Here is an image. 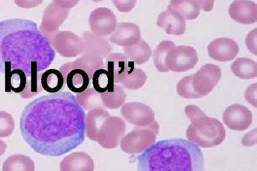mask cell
Wrapping results in <instances>:
<instances>
[{"mask_svg": "<svg viewBox=\"0 0 257 171\" xmlns=\"http://www.w3.org/2000/svg\"><path fill=\"white\" fill-rule=\"evenodd\" d=\"M85 117L71 92L50 93L26 106L20 119L22 136L35 152L61 156L85 141Z\"/></svg>", "mask_w": 257, "mask_h": 171, "instance_id": "1", "label": "cell"}, {"mask_svg": "<svg viewBox=\"0 0 257 171\" xmlns=\"http://www.w3.org/2000/svg\"><path fill=\"white\" fill-rule=\"evenodd\" d=\"M55 58V51L37 24L25 19L0 23V72L20 69L30 78L46 71Z\"/></svg>", "mask_w": 257, "mask_h": 171, "instance_id": "2", "label": "cell"}, {"mask_svg": "<svg viewBox=\"0 0 257 171\" xmlns=\"http://www.w3.org/2000/svg\"><path fill=\"white\" fill-rule=\"evenodd\" d=\"M139 170L200 171L204 169L203 154L191 141L165 139L153 144L138 157Z\"/></svg>", "mask_w": 257, "mask_h": 171, "instance_id": "3", "label": "cell"}, {"mask_svg": "<svg viewBox=\"0 0 257 171\" xmlns=\"http://www.w3.org/2000/svg\"><path fill=\"white\" fill-rule=\"evenodd\" d=\"M225 136L226 132L222 122L205 114L191 120L186 131L187 139L204 148L220 145L224 141Z\"/></svg>", "mask_w": 257, "mask_h": 171, "instance_id": "4", "label": "cell"}, {"mask_svg": "<svg viewBox=\"0 0 257 171\" xmlns=\"http://www.w3.org/2000/svg\"><path fill=\"white\" fill-rule=\"evenodd\" d=\"M159 130V124L156 121L148 126H136L122 136L119 144L121 150L129 154L144 152L155 143Z\"/></svg>", "mask_w": 257, "mask_h": 171, "instance_id": "5", "label": "cell"}, {"mask_svg": "<svg viewBox=\"0 0 257 171\" xmlns=\"http://www.w3.org/2000/svg\"><path fill=\"white\" fill-rule=\"evenodd\" d=\"M126 131V123L122 118L110 114L98 130L95 142L103 148L114 149L119 145Z\"/></svg>", "mask_w": 257, "mask_h": 171, "instance_id": "6", "label": "cell"}, {"mask_svg": "<svg viewBox=\"0 0 257 171\" xmlns=\"http://www.w3.org/2000/svg\"><path fill=\"white\" fill-rule=\"evenodd\" d=\"M48 39L55 51L64 57H78L83 54L85 49L83 38L71 31H59Z\"/></svg>", "mask_w": 257, "mask_h": 171, "instance_id": "7", "label": "cell"}, {"mask_svg": "<svg viewBox=\"0 0 257 171\" xmlns=\"http://www.w3.org/2000/svg\"><path fill=\"white\" fill-rule=\"evenodd\" d=\"M198 62L196 50L189 46L174 47L168 53L167 66L169 71L182 72L194 68Z\"/></svg>", "mask_w": 257, "mask_h": 171, "instance_id": "8", "label": "cell"}, {"mask_svg": "<svg viewBox=\"0 0 257 171\" xmlns=\"http://www.w3.org/2000/svg\"><path fill=\"white\" fill-rule=\"evenodd\" d=\"M222 76L219 67L214 64H206L193 74L194 90L201 96L208 95L217 85Z\"/></svg>", "mask_w": 257, "mask_h": 171, "instance_id": "9", "label": "cell"}, {"mask_svg": "<svg viewBox=\"0 0 257 171\" xmlns=\"http://www.w3.org/2000/svg\"><path fill=\"white\" fill-rule=\"evenodd\" d=\"M116 16L111 10L100 7L94 10L89 18V26L93 35L106 37L111 35L116 28Z\"/></svg>", "mask_w": 257, "mask_h": 171, "instance_id": "10", "label": "cell"}, {"mask_svg": "<svg viewBox=\"0 0 257 171\" xmlns=\"http://www.w3.org/2000/svg\"><path fill=\"white\" fill-rule=\"evenodd\" d=\"M120 112L129 124L135 126H148L155 121L152 108L143 103H126L122 106Z\"/></svg>", "mask_w": 257, "mask_h": 171, "instance_id": "11", "label": "cell"}, {"mask_svg": "<svg viewBox=\"0 0 257 171\" xmlns=\"http://www.w3.org/2000/svg\"><path fill=\"white\" fill-rule=\"evenodd\" d=\"M59 71L64 77L65 84L71 92L80 93L90 85L91 80L88 74L75 61L62 65Z\"/></svg>", "mask_w": 257, "mask_h": 171, "instance_id": "12", "label": "cell"}, {"mask_svg": "<svg viewBox=\"0 0 257 171\" xmlns=\"http://www.w3.org/2000/svg\"><path fill=\"white\" fill-rule=\"evenodd\" d=\"M223 120L230 129L242 131L251 126L253 115L248 108L237 103L225 109L223 114Z\"/></svg>", "mask_w": 257, "mask_h": 171, "instance_id": "13", "label": "cell"}, {"mask_svg": "<svg viewBox=\"0 0 257 171\" xmlns=\"http://www.w3.org/2000/svg\"><path fill=\"white\" fill-rule=\"evenodd\" d=\"M69 14V9H62L53 2L45 10L40 31L49 38L53 34L58 32L59 28L68 18Z\"/></svg>", "mask_w": 257, "mask_h": 171, "instance_id": "14", "label": "cell"}, {"mask_svg": "<svg viewBox=\"0 0 257 171\" xmlns=\"http://www.w3.org/2000/svg\"><path fill=\"white\" fill-rule=\"evenodd\" d=\"M209 56L219 62L232 61L239 54V47L235 41L227 38H217L208 45Z\"/></svg>", "mask_w": 257, "mask_h": 171, "instance_id": "15", "label": "cell"}, {"mask_svg": "<svg viewBox=\"0 0 257 171\" xmlns=\"http://www.w3.org/2000/svg\"><path fill=\"white\" fill-rule=\"evenodd\" d=\"M141 40V30L136 24L117 23L113 33L110 35L109 42L119 47H128Z\"/></svg>", "mask_w": 257, "mask_h": 171, "instance_id": "16", "label": "cell"}, {"mask_svg": "<svg viewBox=\"0 0 257 171\" xmlns=\"http://www.w3.org/2000/svg\"><path fill=\"white\" fill-rule=\"evenodd\" d=\"M157 26L169 35L181 36L186 30V19L179 12L170 8L160 14Z\"/></svg>", "mask_w": 257, "mask_h": 171, "instance_id": "17", "label": "cell"}, {"mask_svg": "<svg viewBox=\"0 0 257 171\" xmlns=\"http://www.w3.org/2000/svg\"><path fill=\"white\" fill-rule=\"evenodd\" d=\"M229 15L236 23L243 24L256 23V4L250 0H235L230 6Z\"/></svg>", "mask_w": 257, "mask_h": 171, "instance_id": "18", "label": "cell"}, {"mask_svg": "<svg viewBox=\"0 0 257 171\" xmlns=\"http://www.w3.org/2000/svg\"><path fill=\"white\" fill-rule=\"evenodd\" d=\"M134 62L128 61L124 54L110 53L105 58L104 69L109 72L114 84H120L123 80L130 67Z\"/></svg>", "mask_w": 257, "mask_h": 171, "instance_id": "19", "label": "cell"}, {"mask_svg": "<svg viewBox=\"0 0 257 171\" xmlns=\"http://www.w3.org/2000/svg\"><path fill=\"white\" fill-rule=\"evenodd\" d=\"M85 49L82 54H89L105 59L113 50V47L104 37L85 31L82 36Z\"/></svg>", "mask_w": 257, "mask_h": 171, "instance_id": "20", "label": "cell"}, {"mask_svg": "<svg viewBox=\"0 0 257 171\" xmlns=\"http://www.w3.org/2000/svg\"><path fill=\"white\" fill-rule=\"evenodd\" d=\"M62 171H93L94 161L92 156L85 152H73L65 156L59 165Z\"/></svg>", "mask_w": 257, "mask_h": 171, "instance_id": "21", "label": "cell"}, {"mask_svg": "<svg viewBox=\"0 0 257 171\" xmlns=\"http://www.w3.org/2000/svg\"><path fill=\"white\" fill-rule=\"evenodd\" d=\"M123 54L128 61L142 65L150 60L152 50L148 43L141 40L136 44L123 47Z\"/></svg>", "mask_w": 257, "mask_h": 171, "instance_id": "22", "label": "cell"}, {"mask_svg": "<svg viewBox=\"0 0 257 171\" xmlns=\"http://www.w3.org/2000/svg\"><path fill=\"white\" fill-rule=\"evenodd\" d=\"M41 82L43 90L49 93L60 92L66 85L61 71L56 69H49L42 72Z\"/></svg>", "mask_w": 257, "mask_h": 171, "instance_id": "23", "label": "cell"}, {"mask_svg": "<svg viewBox=\"0 0 257 171\" xmlns=\"http://www.w3.org/2000/svg\"><path fill=\"white\" fill-rule=\"evenodd\" d=\"M104 107L109 109H117L124 104L126 93L121 86L114 84L109 90L100 93Z\"/></svg>", "mask_w": 257, "mask_h": 171, "instance_id": "24", "label": "cell"}, {"mask_svg": "<svg viewBox=\"0 0 257 171\" xmlns=\"http://www.w3.org/2000/svg\"><path fill=\"white\" fill-rule=\"evenodd\" d=\"M232 73L237 78L243 79L256 78L257 64L248 58H239L231 65Z\"/></svg>", "mask_w": 257, "mask_h": 171, "instance_id": "25", "label": "cell"}, {"mask_svg": "<svg viewBox=\"0 0 257 171\" xmlns=\"http://www.w3.org/2000/svg\"><path fill=\"white\" fill-rule=\"evenodd\" d=\"M168 8L179 12L186 20H194L200 14V9L195 0H171Z\"/></svg>", "mask_w": 257, "mask_h": 171, "instance_id": "26", "label": "cell"}, {"mask_svg": "<svg viewBox=\"0 0 257 171\" xmlns=\"http://www.w3.org/2000/svg\"><path fill=\"white\" fill-rule=\"evenodd\" d=\"M77 102L84 110H91L95 108H105L100 96V93L93 88H88L80 93H77Z\"/></svg>", "mask_w": 257, "mask_h": 171, "instance_id": "27", "label": "cell"}, {"mask_svg": "<svg viewBox=\"0 0 257 171\" xmlns=\"http://www.w3.org/2000/svg\"><path fill=\"white\" fill-rule=\"evenodd\" d=\"M4 171H34L35 164L30 156L22 154L10 156L2 167Z\"/></svg>", "mask_w": 257, "mask_h": 171, "instance_id": "28", "label": "cell"}, {"mask_svg": "<svg viewBox=\"0 0 257 171\" xmlns=\"http://www.w3.org/2000/svg\"><path fill=\"white\" fill-rule=\"evenodd\" d=\"M6 75V91L20 94L25 90L29 80L28 77L20 69L13 70Z\"/></svg>", "mask_w": 257, "mask_h": 171, "instance_id": "29", "label": "cell"}, {"mask_svg": "<svg viewBox=\"0 0 257 171\" xmlns=\"http://www.w3.org/2000/svg\"><path fill=\"white\" fill-rule=\"evenodd\" d=\"M147 81V76L143 70L136 68L135 64H132L128 72L122 81V88L127 90H137L141 88Z\"/></svg>", "mask_w": 257, "mask_h": 171, "instance_id": "30", "label": "cell"}, {"mask_svg": "<svg viewBox=\"0 0 257 171\" xmlns=\"http://www.w3.org/2000/svg\"><path fill=\"white\" fill-rule=\"evenodd\" d=\"M175 47V43L171 41H163L156 47L154 52V62L158 71L160 72H169L167 66L168 53Z\"/></svg>", "mask_w": 257, "mask_h": 171, "instance_id": "31", "label": "cell"}, {"mask_svg": "<svg viewBox=\"0 0 257 171\" xmlns=\"http://www.w3.org/2000/svg\"><path fill=\"white\" fill-rule=\"evenodd\" d=\"M76 63L86 72L90 80H92L93 74L100 69H104V59L89 54H82V56L74 60Z\"/></svg>", "mask_w": 257, "mask_h": 171, "instance_id": "32", "label": "cell"}, {"mask_svg": "<svg viewBox=\"0 0 257 171\" xmlns=\"http://www.w3.org/2000/svg\"><path fill=\"white\" fill-rule=\"evenodd\" d=\"M93 88L98 93L105 92L114 85V79L105 69H100L94 72L92 80Z\"/></svg>", "mask_w": 257, "mask_h": 171, "instance_id": "33", "label": "cell"}, {"mask_svg": "<svg viewBox=\"0 0 257 171\" xmlns=\"http://www.w3.org/2000/svg\"><path fill=\"white\" fill-rule=\"evenodd\" d=\"M193 75L185 77L179 82L177 86L178 95L186 99L203 98L196 92L193 86Z\"/></svg>", "mask_w": 257, "mask_h": 171, "instance_id": "34", "label": "cell"}, {"mask_svg": "<svg viewBox=\"0 0 257 171\" xmlns=\"http://www.w3.org/2000/svg\"><path fill=\"white\" fill-rule=\"evenodd\" d=\"M42 72L30 77L25 90L19 94L22 98L28 99L42 92L43 89L41 82Z\"/></svg>", "mask_w": 257, "mask_h": 171, "instance_id": "35", "label": "cell"}, {"mask_svg": "<svg viewBox=\"0 0 257 171\" xmlns=\"http://www.w3.org/2000/svg\"><path fill=\"white\" fill-rule=\"evenodd\" d=\"M15 129V120L13 115L6 111H0V138H8Z\"/></svg>", "mask_w": 257, "mask_h": 171, "instance_id": "36", "label": "cell"}, {"mask_svg": "<svg viewBox=\"0 0 257 171\" xmlns=\"http://www.w3.org/2000/svg\"><path fill=\"white\" fill-rule=\"evenodd\" d=\"M115 8L122 13L132 11L135 7L137 0H112Z\"/></svg>", "mask_w": 257, "mask_h": 171, "instance_id": "37", "label": "cell"}, {"mask_svg": "<svg viewBox=\"0 0 257 171\" xmlns=\"http://www.w3.org/2000/svg\"><path fill=\"white\" fill-rule=\"evenodd\" d=\"M256 28L254 30H252L249 32L248 35H247L246 38V45L247 48L250 51L252 54L256 55L257 54V31Z\"/></svg>", "mask_w": 257, "mask_h": 171, "instance_id": "38", "label": "cell"}, {"mask_svg": "<svg viewBox=\"0 0 257 171\" xmlns=\"http://www.w3.org/2000/svg\"><path fill=\"white\" fill-rule=\"evenodd\" d=\"M256 86L257 84H252L245 91V98L248 102L256 107Z\"/></svg>", "mask_w": 257, "mask_h": 171, "instance_id": "39", "label": "cell"}, {"mask_svg": "<svg viewBox=\"0 0 257 171\" xmlns=\"http://www.w3.org/2000/svg\"><path fill=\"white\" fill-rule=\"evenodd\" d=\"M185 113L190 120L205 114L201 108L195 105H189L185 108Z\"/></svg>", "mask_w": 257, "mask_h": 171, "instance_id": "40", "label": "cell"}, {"mask_svg": "<svg viewBox=\"0 0 257 171\" xmlns=\"http://www.w3.org/2000/svg\"><path fill=\"white\" fill-rule=\"evenodd\" d=\"M43 0H15V4L18 7L23 9H32L40 6Z\"/></svg>", "mask_w": 257, "mask_h": 171, "instance_id": "41", "label": "cell"}, {"mask_svg": "<svg viewBox=\"0 0 257 171\" xmlns=\"http://www.w3.org/2000/svg\"><path fill=\"white\" fill-rule=\"evenodd\" d=\"M242 144L246 146H253L256 144V129L245 134L242 139Z\"/></svg>", "mask_w": 257, "mask_h": 171, "instance_id": "42", "label": "cell"}, {"mask_svg": "<svg viewBox=\"0 0 257 171\" xmlns=\"http://www.w3.org/2000/svg\"><path fill=\"white\" fill-rule=\"evenodd\" d=\"M80 0H54L55 4L62 9H71L78 5Z\"/></svg>", "mask_w": 257, "mask_h": 171, "instance_id": "43", "label": "cell"}, {"mask_svg": "<svg viewBox=\"0 0 257 171\" xmlns=\"http://www.w3.org/2000/svg\"><path fill=\"white\" fill-rule=\"evenodd\" d=\"M198 5L199 9H202L205 12L212 11L214 6L215 0H195Z\"/></svg>", "mask_w": 257, "mask_h": 171, "instance_id": "44", "label": "cell"}, {"mask_svg": "<svg viewBox=\"0 0 257 171\" xmlns=\"http://www.w3.org/2000/svg\"><path fill=\"white\" fill-rule=\"evenodd\" d=\"M7 146V144L2 139H0V156L4 155L6 153Z\"/></svg>", "mask_w": 257, "mask_h": 171, "instance_id": "45", "label": "cell"}, {"mask_svg": "<svg viewBox=\"0 0 257 171\" xmlns=\"http://www.w3.org/2000/svg\"><path fill=\"white\" fill-rule=\"evenodd\" d=\"M91 1L95 2V3H98V2H101L104 1V0H91Z\"/></svg>", "mask_w": 257, "mask_h": 171, "instance_id": "46", "label": "cell"}]
</instances>
